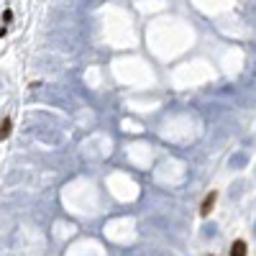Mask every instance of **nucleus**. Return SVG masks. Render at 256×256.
Listing matches in <instances>:
<instances>
[{
    "label": "nucleus",
    "mask_w": 256,
    "mask_h": 256,
    "mask_svg": "<svg viewBox=\"0 0 256 256\" xmlns=\"http://www.w3.org/2000/svg\"><path fill=\"white\" fill-rule=\"evenodd\" d=\"M215 200H218V192H215V190L205 195V200H203V205H200V215H203V218H207L210 213H213V207H215Z\"/></svg>",
    "instance_id": "obj_1"
},
{
    "label": "nucleus",
    "mask_w": 256,
    "mask_h": 256,
    "mask_svg": "<svg viewBox=\"0 0 256 256\" xmlns=\"http://www.w3.org/2000/svg\"><path fill=\"white\" fill-rule=\"evenodd\" d=\"M231 256H246V241H244V238L233 241V246H231Z\"/></svg>",
    "instance_id": "obj_2"
},
{
    "label": "nucleus",
    "mask_w": 256,
    "mask_h": 256,
    "mask_svg": "<svg viewBox=\"0 0 256 256\" xmlns=\"http://www.w3.org/2000/svg\"><path fill=\"white\" fill-rule=\"evenodd\" d=\"M10 21H13V10H5L3 13V23H10Z\"/></svg>",
    "instance_id": "obj_4"
},
{
    "label": "nucleus",
    "mask_w": 256,
    "mask_h": 256,
    "mask_svg": "<svg viewBox=\"0 0 256 256\" xmlns=\"http://www.w3.org/2000/svg\"><path fill=\"white\" fill-rule=\"evenodd\" d=\"M0 128H3V133H0V136H3V141L10 136V131H13V123H10V118H3V126H0Z\"/></svg>",
    "instance_id": "obj_3"
}]
</instances>
